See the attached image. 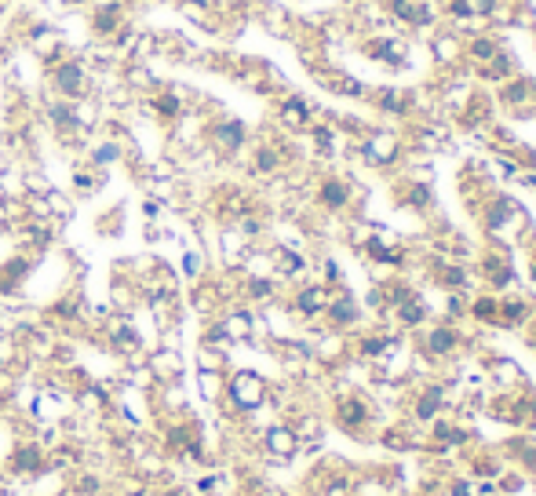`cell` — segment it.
<instances>
[{
  "label": "cell",
  "mask_w": 536,
  "mask_h": 496,
  "mask_svg": "<svg viewBox=\"0 0 536 496\" xmlns=\"http://www.w3.org/2000/svg\"><path fill=\"white\" fill-rule=\"evenodd\" d=\"M52 88L62 99H81L88 95V66L81 59H55L52 62Z\"/></svg>",
  "instance_id": "cell-1"
},
{
  "label": "cell",
  "mask_w": 536,
  "mask_h": 496,
  "mask_svg": "<svg viewBox=\"0 0 536 496\" xmlns=\"http://www.w3.org/2000/svg\"><path fill=\"white\" fill-rule=\"evenodd\" d=\"M125 22H128V15H125L121 0H99L88 15V29H92L95 41H118Z\"/></svg>",
  "instance_id": "cell-2"
},
{
  "label": "cell",
  "mask_w": 536,
  "mask_h": 496,
  "mask_svg": "<svg viewBox=\"0 0 536 496\" xmlns=\"http://www.w3.org/2000/svg\"><path fill=\"white\" fill-rule=\"evenodd\" d=\"M29 52L52 66L55 59H62V33L52 26H33L29 29Z\"/></svg>",
  "instance_id": "cell-3"
},
{
  "label": "cell",
  "mask_w": 536,
  "mask_h": 496,
  "mask_svg": "<svg viewBox=\"0 0 536 496\" xmlns=\"http://www.w3.org/2000/svg\"><path fill=\"white\" fill-rule=\"evenodd\" d=\"M431 55H434V62L438 66H452L459 55H464V37L459 33H452V29H438V33H431Z\"/></svg>",
  "instance_id": "cell-4"
},
{
  "label": "cell",
  "mask_w": 536,
  "mask_h": 496,
  "mask_svg": "<svg viewBox=\"0 0 536 496\" xmlns=\"http://www.w3.org/2000/svg\"><path fill=\"white\" fill-rule=\"evenodd\" d=\"M504 48H500V41L485 29V33H471V37H464V55H471L475 62H492L496 55H500Z\"/></svg>",
  "instance_id": "cell-5"
},
{
  "label": "cell",
  "mask_w": 536,
  "mask_h": 496,
  "mask_svg": "<svg viewBox=\"0 0 536 496\" xmlns=\"http://www.w3.org/2000/svg\"><path fill=\"white\" fill-rule=\"evenodd\" d=\"M365 154H369V161H391L394 154H398V139L391 135V132H379V135H372L369 142H365Z\"/></svg>",
  "instance_id": "cell-6"
},
{
  "label": "cell",
  "mask_w": 536,
  "mask_h": 496,
  "mask_svg": "<svg viewBox=\"0 0 536 496\" xmlns=\"http://www.w3.org/2000/svg\"><path fill=\"white\" fill-rule=\"evenodd\" d=\"M234 398H238L241 405H256V402L263 398V384H259V376L241 372V376L234 379Z\"/></svg>",
  "instance_id": "cell-7"
},
{
  "label": "cell",
  "mask_w": 536,
  "mask_h": 496,
  "mask_svg": "<svg viewBox=\"0 0 536 496\" xmlns=\"http://www.w3.org/2000/svg\"><path fill=\"white\" fill-rule=\"evenodd\" d=\"M281 121H285L288 128H303L306 121H311V106H306L303 99H285V106H281Z\"/></svg>",
  "instance_id": "cell-8"
},
{
  "label": "cell",
  "mask_w": 536,
  "mask_h": 496,
  "mask_svg": "<svg viewBox=\"0 0 536 496\" xmlns=\"http://www.w3.org/2000/svg\"><path fill=\"white\" fill-rule=\"evenodd\" d=\"M241 139H245L241 121H223V125L215 128V142H219V146H226V150H238V146H241Z\"/></svg>",
  "instance_id": "cell-9"
},
{
  "label": "cell",
  "mask_w": 536,
  "mask_h": 496,
  "mask_svg": "<svg viewBox=\"0 0 536 496\" xmlns=\"http://www.w3.org/2000/svg\"><path fill=\"white\" fill-rule=\"evenodd\" d=\"M321 307H329V296H325V289H306V292H299V311H306V314H318Z\"/></svg>",
  "instance_id": "cell-10"
},
{
  "label": "cell",
  "mask_w": 536,
  "mask_h": 496,
  "mask_svg": "<svg viewBox=\"0 0 536 496\" xmlns=\"http://www.w3.org/2000/svg\"><path fill=\"white\" fill-rule=\"evenodd\" d=\"M248 332H252L248 314H230V318L223 321V336H230V339H245Z\"/></svg>",
  "instance_id": "cell-11"
},
{
  "label": "cell",
  "mask_w": 536,
  "mask_h": 496,
  "mask_svg": "<svg viewBox=\"0 0 536 496\" xmlns=\"http://www.w3.org/2000/svg\"><path fill=\"white\" fill-rule=\"evenodd\" d=\"M332 88H336L339 95H351V99L365 95V85H361V81H354V77H347V73H336V77H332Z\"/></svg>",
  "instance_id": "cell-12"
},
{
  "label": "cell",
  "mask_w": 536,
  "mask_h": 496,
  "mask_svg": "<svg viewBox=\"0 0 536 496\" xmlns=\"http://www.w3.org/2000/svg\"><path fill=\"white\" fill-rule=\"evenodd\" d=\"M118 158H121V146H113V142H106V146H99V150H95V161H99V165L118 161Z\"/></svg>",
  "instance_id": "cell-13"
},
{
  "label": "cell",
  "mask_w": 536,
  "mask_h": 496,
  "mask_svg": "<svg viewBox=\"0 0 536 496\" xmlns=\"http://www.w3.org/2000/svg\"><path fill=\"white\" fill-rule=\"evenodd\" d=\"M325 201H329V205H343V186L329 183V186H325Z\"/></svg>",
  "instance_id": "cell-14"
}]
</instances>
